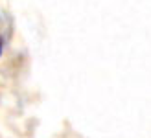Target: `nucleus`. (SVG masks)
I'll use <instances>...</instances> for the list:
<instances>
[{
  "label": "nucleus",
  "instance_id": "obj_1",
  "mask_svg": "<svg viewBox=\"0 0 151 138\" xmlns=\"http://www.w3.org/2000/svg\"><path fill=\"white\" fill-rule=\"evenodd\" d=\"M0 53H2V39H0Z\"/></svg>",
  "mask_w": 151,
  "mask_h": 138
}]
</instances>
